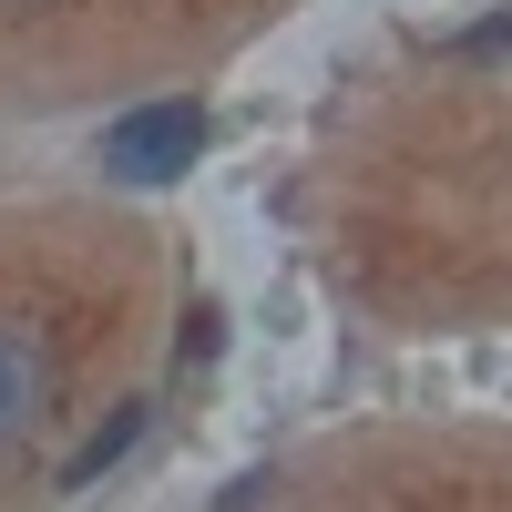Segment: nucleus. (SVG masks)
<instances>
[{"instance_id":"f257e3e1","label":"nucleus","mask_w":512,"mask_h":512,"mask_svg":"<svg viewBox=\"0 0 512 512\" xmlns=\"http://www.w3.org/2000/svg\"><path fill=\"white\" fill-rule=\"evenodd\" d=\"M195 154H205V113L195 103H134L103 134V164H113L123 185H175Z\"/></svg>"},{"instance_id":"20e7f679","label":"nucleus","mask_w":512,"mask_h":512,"mask_svg":"<svg viewBox=\"0 0 512 512\" xmlns=\"http://www.w3.org/2000/svg\"><path fill=\"white\" fill-rule=\"evenodd\" d=\"M461 52H472V62H492V52H512V21H482L472 41H461Z\"/></svg>"},{"instance_id":"f03ea898","label":"nucleus","mask_w":512,"mask_h":512,"mask_svg":"<svg viewBox=\"0 0 512 512\" xmlns=\"http://www.w3.org/2000/svg\"><path fill=\"white\" fill-rule=\"evenodd\" d=\"M41 410H52V338L0 318V451L41 431Z\"/></svg>"},{"instance_id":"7ed1b4c3","label":"nucleus","mask_w":512,"mask_h":512,"mask_svg":"<svg viewBox=\"0 0 512 512\" xmlns=\"http://www.w3.org/2000/svg\"><path fill=\"white\" fill-rule=\"evenodd\" d=\"M134 431H144V400H134V410H113V420H103V431H93V441H82V451H72V472H62V492H93V482L113 472V461H123V451H134Z\"/></svg>"}]
</instances>
